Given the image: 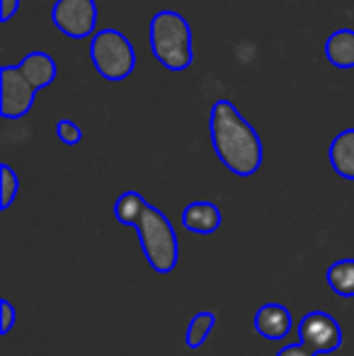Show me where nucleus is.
Masks as SVG:
<instances>
[{
    "label": "nucleus",
    "mask_w": 354,
    "mask_h": 356,
    "mask_svg": "<svg viewBox=\"0 0 354 356\" xmlns=\"http://www.w3.org/2000/svg\"><path fill=\"white\" fill-rule=\"evenodd\" d=\"M209 134L216 158L238 177H252L262 168V141L231 99H216L209 114Z\"/></svg>",
    "instance_id": "obj_1"
},
{
    "label": "nucleus",
    "mask_w": 354,
    "mask_h": 356,
    "mask_svg": "<svg viewBox=\"0 0 354 356\" xmlns=\"http://www.w3.org/2000/svg\"><path fill=\"white\" fill-rule=\"evenodd\" d=\"M148 44L156 61L168 71H187L192 66V27L175 10H161L148 24Z\"/></svg>",
    "instance_id": "obj_2"
},
{
    "label": "nucleus",
    "mask_w": 354,
    "mask_h": 356,
    "mask_svg": "<svg viewBox=\"0 0 354 356\" xmlns=\"http://www.w3.org/2000/svg\"><path fill=\"white\" fill-rule=\"evenodd\" d=\"M136 233H138V245L143 250V257L151 264L153 272L170 274L179 262V243H177L175 228L168 220V216L161 209L148 204Z\"/></svg>",
    "instance_id": "obj_3"
},
{
    "label": "nucleus",
    "mask_w": 354,
    "mask_h": 356,
    "mask_svg": "<svg viewBox=\"0 0 354 356\" xmlns=\"http://www.w3.org/2000/svg\"><path fill=\"white\" fill-rule=\"evenodd\" d=\"M90 58H92V66L97 68V73L104 80H112V83L127 80L134 66H136V51H134L129 37L112 27L92 34Z\"/></svg>",
    "instance_id": "obj_4"
},
{
    "label": "nucleus",
    "mask_w": 354,
    "mask_h": 356,
    "mask_svg": "<svg viewBox=\"0 0 354 356\" xmlns=\"http://www.w3.org/2000/svg\"><path fill=\"white\" fill-rule=\"evenodd\" d=\"M37 90L24 78L19 66L0 68V114L5 119H22L32 112Z\"/></svg>",
    "instance_id": "obj_5"
},
{
    "label": "nucleus",
    "mask_w": 354,
    "mask_h": 356,
    "mask_svg": "<svg viewBox=\"0 0 354 356\" xmlns=\"http://www.w3.org/2000/svg\"><path fill=\"white\" fill-rule=\"evenodd\" d=\"M51 22L66 37L86 39L95 34L97 5L95 0H56L51 8Z\"/></svg>",
    "instance_id": "obj_6"
},
{
    "label": "nucleus",
    "mask_w": 354,
    "mask_h": 356,
    "mask_svg": "<svg viewBox=\"0 0 354 356\" xmlns=\"http://www.w3.org/2000/svg\"><path fill=\"white\" fill-rule=\"evenodd\" d=\"M298 337L301 344L311 347L313 352H337L342 347V330L332 315L323 313V310H311L301 318L298 323Z\"/></svg>",
    "instance_id": "obj_7"
},
{
    "label": "nucleus",
    "mask_w": 354,
    "mask_h": 356,
    "mask_svg": "<svg viewBox=\"0 0 354 356\" xmlns=\"http://www.w3.org/2000/svg\"><path fill=\"white\" fill-rule=\"evenodd\" d=\"M291 313L282 303H265L255 313V330L269 342H282L291 332Z\"/></svg>",
    "instance_id": "obj_8"
},
{
    "label": "nucleus",
    "mask_w": 354,
    "mask_h": 356,
    "mask_svg": "<svg viewBox=\"0 0 354 356\" xmlns=\"http://www.w3.org/2000/svg\"><path fill=\"white\" fill-rule=\"evenodd\" d=\"M221 223H223L221 209L211 202H192L182 211V225L189 233L211 235L221 228Z\"/></svg>",
    "instance_id": "obj_9"
},
{
    "label": "nucleus",
    "mask_w": 354,
    "mask_h": 356,
    "mask_svg": "<svg viewBox=\"0 0 354 356\" xmlns=\"http://www.w3.org/2000/svg\"><path fill=\"white\" fill-rule=\"evenodd\" d=\"M19 71L24 73V78L34 85V90H44L54 83L56 78V61L44 51H32L17 63Z\"/></svg>",
    "instance_id": "obj_10"
},
{
    "label": "nucleus",
    "mask_w": 354,
    "mask_h": 356,
    "mask_svg": "<svg viewBox=\"0 0 354 356\" xmlns=\"http://www.w3.org/2000/svg\"><path fill=\"white\" fill-rule=\"evenodd\" d=\"M328 158H330L332 170L342 179L354 182V129H345L332 138L330 148H328Z\"/></svg>",
    "instance_id": "obj_11"
},
{
    "label": "nucleus",
    "mask_w": 354,
    "mask_h": 356,
    "mask_svg": "<svg viewBox=\"0 0 354 356\" xmlns=\"http://www.w3.org/2000/svg\"><path fill=\"white\" fill-rule=\"evenodd\" d=\"M325 58L330 61V66L342 68V71L354 68V29L342 27L328 37Z\"/></svg>",
    "instance_id": "obj_12"
},
{
    "label": "nucleus",
    "mask_w": 354,
    "mask_h": 356,
    "mask_svg": "<svg viewBox=\"0 0 354 356\" xmlns=\"http://www.w3.org/2000/svg\"><path fill=\"white\" fill-rule=\"evenodd\" d=\"M146 207H148V202L138 192H124L122 197L117 199V204H114V216H117V220L122 225L138 228Z\"/></svg>",
    "instance_id": "obj_13"
},
{
    "label": "nucleus",
    "mask_w": 354,
    "mask_h": 356,
    "mask_svg": "<svg viewBox=\"0 0 354 356\" xmlns=\"http://www.w3.org/2000/svg\"><path fill=\"white\" fill-rule=\"evenodd\" d=\"M330 289L340 298H352L354 296V259H337L330 264L325 274Z\"/></svg>",
    "instance_id": "obj_14"
},
{
    "label": "nucleus",
    "mask_w": 354,
    "mask_h": 356,
    "mask_svg": "<svg viewBox=\"0 0 354 356\" xmlns=\"http://www.w3.org/2000/svg\"><path fill=\"white\" fill-rule=\"evenodd\" d=\"M214 327H216V315L209 313V310L197 313L187 325V337H184V339H187V347L189 349H199L209 339V334L214 332Z\"/></svg>",
    "instance_id": "obj_15"
},
{
    "label": "nucleus",
    "mask_w": 354,
    "mask_h": 356,
    "mask_svg": "<svg viewBox=\"0 0 354 356\" xmlns=\"http://www.w3.org/2000/svg\"><path fill=\"white\" fill-rule=\"evenodd\" d=\"M17 192H19L17 175H15V170L10 168L8 163H3L0 165V209H3V211H8V209L13 207Z\"/></svg>",
    "instance_id": "obj_16"
},
{
    "label": "nucleus",
    "mask_w": 354,
    "mask_h": 356,
    "mask_svg": "<svg viewBox=\"0 0 354 356\" xmlns=\"http://www.w3.org/2000/svg\"><path fill=\"white\" fill-rule=\"evenodd\" d=\"M56 136H58V141L66 145H78L83 141V129L78 127L76 122H71V119H61V122L56 124Z\"/></svg>",
    "instance_id": "obj_17"
},
{
    "label": "nucleus",
    "mask_w": 354,
    "mask_h": 356,
    "mask_svg": "<svg viewBox=\"0 0 354 356\" xmlns=\"http://www.w3.org/2000/svg\"><path fill=\"white\" fill-rule=\"evenodd\" d=\"M15 320H17V310L8 298H3L0 300V334H10Z\"/></svg>",
    "instance_id": "obj_18"
},
{
    "label": "nucleus",
    "mask_w": 354,
    "mask_h": 356,
    "mask_svg": "<svg viewBox=\"0 0 354 356\" xmlns=\"http://www.w3.org/2000/svg\"><path fill=\"white\" fill-rule=\"evenodd\" d=\"M277 356H318V352H313L311 347H306V344H287V347H282L277 352Z\"/></svg>",
    "instance_id": "obj_19"
},
{
    "label": "nucleus",
    "mask_w": 354,
    "mask_h": 356,
    "mask_svg": "<svg viewBox=\"0 0 354 356\" xmlns=\"http://www.w3.org/2000/svg\"><path fill=\"white\" fill-rule=\"evenodd\" d=\"M17 10H19V0H0V19L3 22H10Z\"/></svg>",
    "instance_id": "obj_20"
}]
</instances>
